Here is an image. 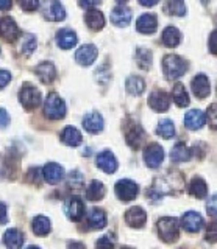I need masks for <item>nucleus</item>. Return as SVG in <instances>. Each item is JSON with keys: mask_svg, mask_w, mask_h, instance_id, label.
<instances>
[{"mask_svg": "<svg viewBox=\"0 0 217 249\" xmlns=\"http://www.w3.org/2000/svg\"><path fill=\"white\" fill-rule=\"evenodd\" d=\"M175 173H170V176H159L155 179V182L152 185V189L147 192V198H150L153 202H158L164 195H174V189L177 187L178 190H183L184 185H175V181H180L181 175H178V178H174Z\"/></svg>", "mask_w": 217, "mask_h": 249, "instance_id": "nucleus-1", "label": "nucleus"}, {"mask_svg": "<svg viewBox=\"0 0 217 249\" xmlns=\"http://www.w3.org/2000/svg\"><path fill=\"white\" fill-rule=\"evenodd\" d=\"M186 70H188V62L178 54H166L162 59V72L167 80H177L186 73Z\"/></svg>", "mask_w": 217, "mask_h": 249, "instance_id": "nucleus-2", "label": "nucleus"}, {"mask_svg": "<svg viewBox=\"0 0 217 249\" xmlns=\"http://www.w3.org/2000/svg\"><path fill=\"white\" fill-rule=\"evenodd\" d=\"M158 233L159 238L164 243H172L177 241L180 237V228H178V221L172 216H162L158 220Z\"/></svg>", "mask_w": 217, "mask_h": 249, "instance_id": "nucleus-3", "label": "nucleus"}, {"mask_svg": "<svg viewBox=\"0 0 217 249\" xmlns=\"http://www.w3.org/2000/svg\"><path fill=\"white\" fill-rule=\"evenodd\" d=\"M44 114L52 120H59L66 115V105L58 93L52 92L47 95L44 103Z\"/></svg>", "mask_w": 217, "mask_h": 249, "instance_id": "nucleus-4", "label": "nucleus"}, {"mask_svg": "<svg viewBox=\"0 0 217 249\" xmlns=\"http://www.w3.org/2000/svg\"><path fill=\"white\" fill-rule=\"evenodd\" d=\"M19 100H20L22 106L28 109V111H32V109L38 107L41 103V92L38 90L35 86L27 83L22 86V89L19 92Z\"/></svg>", "mask_w": 217, "mask_h": 249, "instance_id": "nucleus-5", "label": "nucleus"}, {"mask_svg": "<svg viewBox=\"0 0 217 249\" xmlns=\"http://www.w3.org/2000/svg\"><path fill=\"white\" fill-rule=\"evenodd\" d=\"M42 14L45 19L52 22H61L66 19V10L58 0H44Z\"/></svg>", "mask_w": 217, "mask_h": 249, "instance_id": "nucleus-6", "label": "nucleus"}, {"mask_svg": "<svg viewBox=\"0 0 217 249\" xmlns=\"http://www.w3.org/2000/svg\"><path fill=\"white\" fill-rule=\"evenodd\" d=\"M139 193V185L130 179H120L116 184V195L120 201H133Z\"/></svg>", "mask_w": 217, "mask_h": 249, "instance_id": "nucleus-7", "label": "nucleus"}, {"mask_svg": "<svg viewBox=\"0 0 217 249\" xmlns=\"http://www.w3.org/2000/svg\"><path fill=\"white\" fill-rule=\"evenodd\" d=\"M20 31L19 27L16 25L14 19H11L10 16H3L0 18V37H3V41L6 42H14L19 37Z\"/></svg>", "mask_w": 217, "mask_h": 249, "instance_id": "nucleus-8", "label": "nucleus"}, {"mask_svg": "<svg viewBox=\"0 0 217 249\" xmlns=\"http://www.w3.org/2000/svg\"><path fill=\"white\" fill-rule=\"evenodd\" d=\"M144 160L150 168H157L164 160V150L158 143H150L144 151Z\"/></svg>", "mask_w": 217, "mask_h": 249, "instance_id": "nucleus-9", "label": "nucleus"}, {"mask_svg": "<svg viewBox=\"0 0 217 249\" xmlns=\"http://www.w3.org/2000/svg\"><path fill=\"white\" fill-rule=\"evenodd\" d=\"M97 54H99L97 47L92 45V44H86V45H83V47H80L79 50H77L75 61L79 62L80 66H91L92 62L96 61Z\"/></svg>", "mask_w": 217, "mask_h": 249, "instance_id": "nucleus-10", "label": "nucleus"}, {"mask_svg": "<svg viewBox=\"0 0 217 249\" xmlns=\"http://www.w3.org/2000/svg\"><path fill=\"white\" fill-rule=\"evenodd\" d=\"M64 210H66V215H67L69 220L80 221L81 218H83V215H84V204H83L81 198L72 196L71 199L66 202Z\"/></svg>", "mask_w": 217, "mask_h": 249, "instance_id": "nucleus-11", "label": "nucleus"}, {"mask_svg": "<svg viewBox=\"0 0 217 249\" xmlns=\"http://www.w3.org/2000/svg\"><path fill=\"white\" fill-rule=\"evenodd\" d=\"M149 105L153 111L157 112H166L170 106V98L164 90H155L149 97Z\"/></svg>", "mask_w": 217, "mask_h": 249, "instance_id": "nucleus-12", "label": "nucleus"}, {"mask_svg": "<svg viewBox=\"0 0 217 249\" xmlns=\"http://www.w3.org/2000/svg\"><path fill=\"white\" fill-rule=\"evenodd\" d=\"M191 88H192L194 95L197 98H206L209 93H211V84H209L208 76L203 73H200L194 78L191 83Z\"/></svg>", "mask_w": 217, "mask_h": 249, "instance_id": "nucleus-13", "label": "nucleus"}, {"mask_svg": "<svg viewBox=\"0 0 217 249\" xmlns=\"http://www.w3.org/2000/svg\"><path fill=\"white\" fill-rule=\"evenodd\" d=\"M125 221L131 228H142L147 223V213L142 207H131L125 212Z\"/></svg>", "mask_w": 217, "mask_h": 249, "instance_id": "nucleus-14", "label": "nucleus"}, {"mask_svg": "<svg viewBox=\"0 0 217 249\" xmlns=\"http://www.w3.org/2000/svg\"><path fill=\"white\" fill-rule=\"evenodd\" d=\"M158 28V19L155 14H142L136 22V30L139 33L144 35H152Z\"/></svg>", "mask_w": 217, "mask_h": 249, "instance_id": "nucleus-15", "label": "nucleus"}, {"mask_svg": "<svg viewBox=\"0 0 217 249\" xmlns=\"http://www.w3.org/2000/svg\"><path fill=\"white\" fill-rule=\"evenodd\" d=\"M83 128L88 132H91V134H99L103 129V117L99 112H91L88 115H84Z\"/></svg>", "mask_w": 217, "mask_h": 249, "instance_id": "nucleus-16", "label": "nucleus"}, {"mask_svg": "<svg viewBox=\"0 0 217 249\" xmlns=\"http://www.w3.org/2000/svg\"><path fill=\"white\" fill-rule=\"evenodd\" d=\"M181 224H183V229L188 231V232H198L201 228H203V218H201L200 213L197 212H188L184 213L181 218Z\"/></svg>", "mask_w": 217, "mask_h": 249, "instance_id": "nucleus-17", "label": "nucleus"}, {"mask_svg": "<svg viewBox=\"0 0 217 249\" xmlns=\"http://www.w3.org/2000/svg\"><path fill=\"white\" fill-rule=\"evenodd\" d=\"M97 167L105 173H114L118 170V160L111 151H102L97 156Z\"/></svg>", "mask_w": 217, "mask_h": 249, "instance_id": "nucleus-18", "label": "nucleus"}, {"mask_svg": "<svg viewBox=\"0 0 217 249\" xmlns=\"http://www.w3.org/2000/svg\"><path fill=\"white\" fill-rule=\"evenodd\" d=\"M110 18H111V22L114 23L116 27H127L128 23L131 22V11L128 10L127 6L119 5L111 11Z\"/></svg>", "mask_w": 217, "mask_h": 249, "instance_id": "nucleus-19", "label": "nucleus"}, {"mask_svg": "<svg viewBox=\"0 0 217 249\" xmlns=\"http://www.w3.org/2000/svg\"><path fill=\"white\" fill-rule=\"evenodd\" d=\"M147 134L141 126H131L127 131V143L133 148V150H139L141 145L145 142Z\"/></svg>", "mask_w": 217, "mask_h": 249, "instance_id": "nucleus-20", "label": "nucleus"}, {"mask_svg": "<svg viewBox=\"0 0 217 249\" xmlns=\"http://www.w3.org/2000/svg\"><path fill=\"white\" fill-rule=\"evenodd\" d=\"M36 75L44 84H50V83H53V80H55V76H57V69L52 62L45 61L36 67Z\"/></svg>", "mask_w": 217, "mask_h": 249, "instance_id": "nucleus-21", "label": "nucleus"}, {"mask_svg": "<svg viewBox=\"0 0 217 249\" xmlns=\"http://www.w3.org/2000/svg\"><path fill=\"white\" fill-rule=\"evenodd\" d=\"M64 178V170L55 162H50L44 167V179L49 184H58Z\"/></svg>", "mask_w": 217, "mask_h": 249, "instance_id": "nucleus-22", "label": "nucleus"}, {"mask_svg": "<svg viewBox=\"0 0 217 249\" xmlns=\"http://www.w3.org/2000/svg\"><path fill=\"white\" fill-rule=\"evenodd\" d=\"M57 44L59 49H63V50H69V49H72V47H75V44H77L75 31L69 30V28L59 30L57 33Z\"/></svg>", "mask_w": 217, "mask_h": 249, "instance_id": "nucleus-23", "label": "nucleus"}, {"mask_svg": "<svg viewBox=\"0 0 217 249\" xmlns=\"http://www.w3.org/2000/svg\"><path fill=\"white\" fill-rule=\"evenodd\" d=\"M205 122H206V117H205L203 112L198 111V109H192V111H189L188 114H186V117H184L186 128L192 129V131L200 129L205 124Z\"/></svg>", "mask_w": 217, "mask_h": 249, "instance_id": "nucleus-24", "label": "nucleus"}, {"mask_svg": "<svg viewBox=\"0 0 217 249\" xmlns=\"http://www.w3.org/2000/svg\"><path fill=\"white\" fill-rule=\"evenodd\" d=\"M3 243L8 249H20L24 245V233L18 229H8L3 235Z\"/></svg>", "mask_w": 217, "mask_h": 249, "instance_id": "nucleus-25", "label": "nucleus"}, {"mask_svg": "<svg viewBox=\"0 0 217 249\" xmlns=\"http://www.w3.org/2000/svg\"><path fill=\"white\" fill-rule=\"evenodd\" d=\"M84 20H86V25L92 30V31H99L102 30L105 25V18L103 14L99 10H89L86 14H84Z\"/></svg>", "mask_w": 217, "mask_h": 249, "instance_id": "nucleus-26", "label": "nucleus"}, {"mask_svg": "<svg viewBox=\"0 0 217 249\" xmlns=\"http://www.w3.org/2000/svg\"><path fill=\"white\" fill-rule=\"evenodd\" d=\"M88 223L92 229H103L106 226V215L102 209L94 207L91 209V212L88 215Z\"/></svg>", "mask_w": 217, "mask_h": 249, "instance_id": "nucleus-27", "label": "nucleus"}, {"mask_svg": "<svg viewBox=\"0 0 217 249\" xmlns=\"http://www.w3.org/2000/svg\"><path fill=\"white\" fill-rule=\"evenodd\" d=\"M61 140H63V142L66 145H69V146H79L81 143L83 137H81V132L77 128L66 126L64 131H63V134H61Z\"/></svg>", "mask_w": 217, "mask_h": 249, "instance_id": "nucleus-28", "label": "nucleus"}, {"mask_svg": "<svg viewBox=\"0 0 217 249\" xmlns=\"http://www.w3.org/2000/svg\"><path fill=\"white\" fill-rule=\"evenodd\" d=\"M180 41H181V33L175 27L164 28V31H162V44L166 47L172 49V47H177L180 44Z\"/></svg>", "mask_w": 217, "mask_h": 249, "instance_id": "nucleus-29", "label": "nucleus"}, {"mask_svg": "<svg viewBox=\"0 0 217 249\" xmlns=\"http://www.w3.org/2000/svg\"><path fill=\"white\" fill-rule=\"evenodd\" d=\"M170 158L174 162H186L192 158V151L189 146H186L184 143H177L172 148V153H170Z\"/></svg>", "mask_w": 217, "mask_h": 249, "instance_id": "nucleus-30", "label": "nucleus"}, {"mask_svg": "<svg viewBox=\"0 0 217 249\" xmlns=\"http://www.w3.org/2000/svg\"><path fill=\"white\" fill-rule=\"evenodd\" d=\"M125 88L131 93V95H141L145 90V81L141 76H128L125 81Z\"/></svg>", "mask_w": 217, "mask_h": 249, "instance_id": "nucleus-31", "label": "nucleus"}, {"mask_svg": "<svg viewBox=\"0 0 217 249\" xmlns=\"http://www.w3.org/2000/svg\"><path fill=\"white\" fill-rule=\"evenodd\" d=\"M189 193L192 195L194 198H205L208 193V185L201 178H194L191 184H189Z\"/></svg>", "mask_w": 217, "mask_h": 249, "instance_id": "nucleus-32", "label": "nucleus"}, {"mask_svg": "<svg viewBox=\"0 0 217 249\" xmlns=\"http://www.w3.org/2000/svg\"><path fill=\"white\" fill-rule=\"evenodd\" d=\"M172 98H174V101L177 103V106H180V107H184V106L189 105V95H188V92H186L184 86L181 83H177L174 86V89H172Z\"/></svg>", "mask_w": 217, "mask_h": 249, "instance_id": "nucleus-33", "label": "nucleus"}, {"mask_svg": "<svg viewBox=\"0 0 217 249\" xmlns=\"http://www.w3.org/2000/svg\"><path fill=\"white\" fill-rule=\"evenodd\" d=\"M105 196V185L100 181H92L86 190V198L89 201H99Z\"/></svg>", "mask_w": 217, "mask_h": 249, "instance_id": "nucleus-34", "label": "nucleus"}, {"mask_svg": "<svg viewBox=\"0 0 217 249\" xmlns=\"http://www.w3.org/2000/svg\"><path fill=\"white\" fill-rule=\"evenodd\" d=\"M33 232L39 237L47 235V233L50 232V220L49 218L42 216V215L36 216L33 220Z\"/></svg>", "mask_w": 217, "mask_h": 249, "instance_id": "nucleus-35", "label": "nucleus"}, {"mask_svg": "<svg viewBox=\"0 0 217 249\" xmlns=\"http://www.w3.org/2000/svg\"><path fill=\"white\" fill-rule=\"evenodd\" d=\"M135 58H136V62H138V66L147 70V69H150L152 66V52L150 50H147V49H138L136 53H135Z\"/></svg>", "mask_w": 217, "mask_h": 249, "instance_id": "nucleus-36", "label": "nucleus"}, {"mask_svg": "<svg viewBox=\"0 0 217 249\" xmlns=\"http://www.w3.org/2000/svg\"><path fill=\"white\" fill-rule=\"evenodd\" d=\"M157 132L161 137H164V139H172L175 136V124H174V122H170L167 119L161 120L159 124H158Z\"/></svg>", "mask_w": 217, "mask_h": 249, "instance_id": "nucleus-37", "label": "nucleus"}, {"mask_svg": "<svg viewBox=\"0 0 217 249\" xmlns=\"http://www.w3.org/2000/svg\"><path fill=\"white\" fill-rule=\"evenodd\" d=\"M164 11L167 14H175V16H184L186 14V5L181 0H169L164 5Z\"/></svg>", "mask_w": 217, "mask_h": 249, "instance_id": "nucleus-38", "label": "nucleus"}, {"mask_svg": "<svg viewBox=\"0 0 217 249\" xmlns=\"http://www.w3.org/2000/svg\"><path fill=\"white\" fill-rule=\"evenodd\" d=\"M20 50L24 54L30 56V54L36 50V37L33 35H25L24 41H22V45H20Z\"/></svg>", "mask_w": 217, "mask_h": 249, "instance_id": "nucleus-39", "label": "nucleus"}, {"mask_svg": "<svg viewBox=\"0 0 217 249\" xmlns=\"http://www.w3.org/2000/svg\"><path fill=\"white\" fill-rule=\"evenodd\" d=\"M27 181L28 182H32V184H36V185H39L41 184V170L39 168H30L28 170V173H27Z\"/></svg>", "mask_w": 217, "mask_h": 249, "instance_id": "nucleus-40", "label": "nucleus"}, {"mask_svg": "<svg viewBox=\"0 0 217 249\" xmlns=\"http://www.w3.org/2000/svg\"><path fill=\"white\" fill-rule=\"evenodd\" d=\"M18 2L24 11H36L39 6V0H18Z\"/></svg>", "mask_w": 217, "mask_h": 249, "instance_id": "nucleus-41", "label": "nucleus"}, {"mask_svg": "<svg viewBox=\"0 0 217 249\" xmlns=\"http://www.w3.org/2000/svg\"><path fill=\"white\" fill-rule=\"evenodd\" d=\"M69 181H71V185H74V189L75 187H81L83 185V175L79 170H75L69 175Z\"/></svg>", "mask_w": 217, "mask_h": 249, "instance_id": "nucleus-42", "label": "nucleus"}, {"mask_svg": "<svg viewBox=\"0 0 217 249\" xmlns=\"http://www.w3.org/2000/svg\"><path fill=\"white\" fill-rule=\"evenodd\" d=\"M96 75H97V81H102V83H108L110 80V72H108V66H102L96 70Z\"/></svg>", "mask_w": 217, "mask_h": 249, "instance_id": "nucleus-43", "label": "nucleus"}, {"mask_svg": "<svg viewBox=\"0 0 217 249\" xmlns=\"http://www.w3.org/2000/svg\"><path fill=\"white\" fill-rule=\"evenodd\" d=\"M96 249H114V245H113V241L108 237H102V238L97 240Z\"/></svg>", "mask_w": 217, "mask_h": 249, "instance_id": "nucleus-44", "label": "nucleus"}, {"mask_svg": "<svg viewBox=\"0 0 217 249\" xmlns=\"http://www.w3.org/2000/svg\"><path fill=\"white\" fill-rule=\"evenodd\" d=\"M10 81H11V73L6 72V70H0V89H3Z\"/></svg>", "mask_w": 217, "mask_h": 249, "instance_id": "nucleus-45", "label": "nucleus"}, {"mask_svg": "<svg viewBox=\"0 0 217 249\" xmlns=\"http://www.w3.org/2000/svg\"><path fill=\"white\" fill-rule=\"evenodd\" d=\"M10 124V115L5 109H0V128H6Z\"/></svg>", "mask_w": 217, "mask_h": 249, "instance_id": "nucleus-46", "label": "nucleus"}, {"mask_svg": "<svg viewBox=\"0 0 217 249\" xmlns=\"http://www.w3.org/2000/svg\"><path fill=\"white\" fill-rule=\"evenodd\" d=\"M102 0H79V5L83 8H91V6H96L99 5Z\"/></svg>", "mask_w": 217, "mask_h": 249, "instance_id": "nucleus-47", "label": "nucleus"}, {"mask_svg": "<svg viewBox=\"0 0 217 249\" xmlns=\"http://www.w3.org/2000/svg\"><path fill=\"white\" fill-rule=\"evenodd\" d=\"M208 117H209V120L213 119V129H216V103H213L211 106H209Z\"/></svg>", "mask_w": 217, "mask_h": 249, "instance_id": "nucleus-48", "label": "nucleus"}, {"mask_svg": "<svg viewBox=\"0 0 217 249\" xmlns=\"http://www.w3.org/2000/svg\"><path fill=\"white\" fill-rule=\"evenodd\" d=\"M8 216H6V206L3 202H0V223H6Z\"/></svg>", "mask_w": 217, "mask_h": 249, "instance_id": "nucleus-49", "label": "nucleus"}, {"mask_svg": "<svg viewBox=\"0 0 217 249\" xmlns=\"http://www.w3.org/2000/svg\"><path fill=\"white\" fill-rule=\"evenodd\" d=\"M13 6V0H0V10L2 11H8Z\"/></svg>", "mask_w": 217, "mask_h": 249, "instance_id": "nucleus-50", "label": "nucleus"}, {"mask_svg": "<svg viewBox=\"0 0 217 249\" xmlns=\"http://www.w3.org/2000/svg\"><path fill=\"white\" fill-rule=\"evenodd\" d=\"M67 249H86V246L80 243V241H69Z\"/></svg>", "mask_w": 217, "mask_h": 249, "instance_id": "nucleus-51", "label": "nucleus"}, {"mask_svg": "<svg viewBox=\"0 0 217 249\" xmlns=\"http://www.w3.org/2000/svg\"><path fill=\"white\" fill-rule=\"evenodd\" d=\"M208 213L209 215H216V195L213 196V201H209V204H208Z\"/></svg>", "mask_w": 217, "mask_h": 249, "instance_id": "nucleus-52", "label": "nucleus"}, {"mask_svg": "<svg viewBox=\"0 0 217 249\" xmlns=\"http://www.w3.org/2000/svg\"><path fill=\"white\" fill-rule=\"evenodd\" d=\"M209 50L213 54H216V31L211 33V39H209Z\"/></svg>", "mask_w": 217, "mask_h": 249, "instance_id": "nucleus-53", "label": "nucleus"}, {"mask_svg": "<svg viewBox=\"0 0 217 249\" xmlns=\"http://www.w3.org/2000/svg\"><path fill=\"white\" fill-rule=\"evenodd\" d=\"M159 2V0H139V3L142 6H155Z\"/></svg>", "mask_w": 217, "mask_h": 249, "instance_id": "nucleus-54", "label": "nucleus"}, {"mask_svg": "<svg viewBox=\"0 0 217 249\" xmlns=\"http://www.w3.org/2000/svg\"><path fill=\"white\" fill-rule=\"evenodd\" d=\"M116 2H119V3H125V2H128V0H116Z\"/></svg>", "mask_w": 217, "mask_h": 249, "instance_id": "nucleus-55", "label": "nucleus"}, {"mask_svg": "<svg viewBox=\"0 0 217 249\" xmlns=\"http://www.w3.org/2000/svg\"><path fill=\"white\" fill-rule=\"evenodd\" d=\"M27 249H41V248H38V246H30V248H27Z\"/></svg>", "mask_w": 217, "mask_h": 249, "instance_id": "nucleus-56", "label": "nucleus"}, {"mask_svg": "<svg viewBox=\"0 0 217 249\" xmlns=\"http://www.w3.org/2000/svg\"><path fill=\"white\" fill-rule=\"evenodd\" d=\"M120 249H133V248H128V246H123V248H120Z\"/></svg>", "mask_w": 217, "mask_h": 249, "instance_id": "nucleus-57", "label": "nucleus"}, {"mask_svg": "<svg viewBox=\"0 0 217 249\" xmlns=\"http://www.w3.org/2000/svg\"><path fill=\"white\" fill-rule=\"evenodd\" d=\"M201 2H203V3H208V2H209V0H201Z\"/></svg>", "mask_w": 217, "mask_h": 249, "instance_id": "nucleus-58", "label": "nucleus"}]
</instances>
